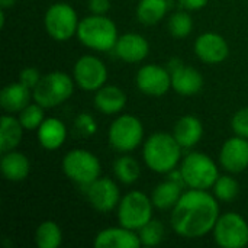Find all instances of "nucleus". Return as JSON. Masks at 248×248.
I'll use <instances>...</instances> for the list:
<instances>
[{"mask_svg":"<svg viewBox=\"0 0 248 248\" xmlns=\"http://www.w3.org/2000/svg\"><path fill=\"white\" fill-rule=\"evenodd\" d=\"M41 73L36 70V68H33V67H26V68H23L20 73H19V80L17 81H20L22 84H25L26 87H29L31 90H33L35 89V86L39 83V80H41Z\"/></svg>","mask_w":248,"mask_h":248,"instance_id":"obj_34","label":"nucleus"},{"mask_svg":"<svg viewBox=\"0 0 248 248\" xmlns=\"http://www.w3.org/2000/svg\"><path fill=\"white\" fill-rule=\"evenodd\" d=\"M183 182L189 189L209 190L214 187L219 177V169L217 163L205 153H190L187 154L179 167Z\"/></svg>","mask_w":248,"mask_h":248,"instance_id":"obj_5","label":"nucleus"},{"mask_svg":"<svg viewBox=\"0 0 248 248\" xmlns=\"http://www.w3.org/2000/svg\"><path fill=\"white\" fill-rule=\"evenodd\" d=\"M93 102L100 113L118 115L125 109L128 97L121 87L113 84H105L94 92Z\"/></svg>","mask_w":248,"mask_h":248,"instance_id":"obj_19","label":"nucleus"},{"mask_svg":"<svg viewBox=\"0 0 248 248\" xmlns=\"http://www.w3.org/2000/svg\"><path fill=\"white\" fill-rule=\"evenodd\" d=\"M62 243V231L55 221H44L35 231V244L39 248H58Z\"/></svg>","mask_w":248,"mask_h":248,"instance_id":"obj_27","label":"nucleus"},{"mask_svg":"<svg viewBox=\"0 0 248 248\" xmlns=\"http://www.w3.org/2000/svg\"><path fill=\"white\" fill-rule=\"evenodd\" d=\"M78 41L93 51H110L115 48L119 33L116 23L106 15H90L80 20L77 29Z\"/></svg>","mask_w":248,"mask_h":248,"instance_id":"obj_3","label":"nucleus"},{"mask_svg":"<svg viewBox=\"0 0 248 248\" xmlns=\"http://www.w3.org/2000/svg\"><path fill=\"white\" fill-rule=\"evenodd\" d=\"M76 125L78 128V131H81L86 135H92L96 132V122L94 119L87 115V113H81L77 119H76Z\"/></svg>","mask_w":248,"mask_h":248,"instance_id":"obj_35","label":"nucleus"},{"mask_svg":"<svg viewBox=\"0 0 248 248\" xmlns=\"http://www.w3.org/2000/svg\"><path fill=\"white\" fill-rule=\"evenodd\" d=\"M212 234L221 248H243L248 244V222L237 212H227L219 215Z\"/></svg>","mask_w":248,"mask_h":248,"instance_id":"obj_10","label":"nucleus"},{"mask_svg":"<svg viewBox=\"0 0 248 248\" xmlns=\"http://www.w3.org/2000/svg\"><path fill=\"white\" fill-rule=\"evenodd\" d=\"M135 84L141 93L151 97H160L171 89V73L161 65L147 64L138 70Z\"/></svg>","mask_w":248,"mask_h":248,"instance_id":"obj_13","label":"nucleus"},{"mask_svg":"<svg viewBox=\"0 0 248 248\" xmlns=\"http://www.w3.org/2000/svg\"><path fill=\"white\" fill-rule=\"evenodd\" d=\"M116 57L125 62L137 64L144 61L150 54V42L144 35L129 32L118 38V42L113 48Z\"/></svg>","mask_w":248,"mask_h":248,"instance_id":"obj_16","label":"nucleus"},{"mask_svg":"<svg viewBox=\"0 0 248 248\" xmlns=\"http://www.w3.org/2000/svg\"><path fill=\"white\" fill-rule=\"evenodd\" d=\"M164 225L157 221V219H151L150 222H147L140 231V240H141V246L145 247H157L163 243L164 240Z\"/></svg>","mask_w":248,"mask_h":248,"instance_id":"obj_32","label":"nucleus"},{"mask_svg":"<svg viewBox=\"0 0 248 248\" xmlns=\"http://www.w3.org/2000/svg\"><path fill=\"white\" fill-rule=\"evenodd\" d=\"M38 142L48 151H55L62 147L67 140V126L58 118H45L41 126L36 129Z\"/></svg>","mask_w":248,"mask_h":248,"instance_id":"obj_20","label":"nucleus"},{"mask_svg":"<svg viewBox=\"0 0 248 248\" xmlns=\"http://www.w3.org/2000/svg\"><path fill=\"white\" fill-rule=\"evenodd\" d=\"M78 23L80 20L76 9L64 1L51 4L44 16V26L46 33L58 42H65L77 35Z\"/></svg>","mask_w":248,"mask_h":248,"instance_id":"obj_9","label":"nucleus"},{"mask_svg":"<svg viewBox=\"0 0 248 248\" xmlns=\"http://www.w3.org/2000/svg\"><path fill=\"white\" fill-rule=\"evenodd\" d=\"M182 150V145L177 142L173 134L154 132L142 145V158L151 171L169 174L179 166Z\"/></svg>","mask_w":248,"mask_h":248,"instance_id":"obj_2","label":"nucleus"},{"mask_svg":"<svg viewBox=\"0 0 248 248\" xmlns=\"http://www.w3.org/2000/svg\"><path fill=\"white\" fill-rule=\"evenodd\" d=\"M113 174L124 185H134L141 176L140 163L131 155H121L113 163Z\"/></svg>","mask_w":248,"mask_h":248,"instance_id":"obj_28","label":"nucleus"},{"mask_svg":"<svg viewBox=\"0 0 248 248\" xmlns=\"http://www.w3.org/2000/svg\"><path fill=\"white\" fill-rule=\"evenodd\" d=\"M144 138V125L135 115H121L109 126L108 140L110 147L121 153L128 154L140 147Z\"/></svg>","mask_w":248,"mask_h":248,"instance_id":"obj_8","label":"nucleus"},{"mask_svg":"<svg viewBox=\"0 0 248 248\" xmlns=\"http://www.w3.org/2000/svg\"><path fill=\"white\" fill-rule=\"evenodd\" d=\"M171 73V89L185 97L198 94L203 87V77L199 70L179 62L169 70Z\"/></svg>","mask_w":248,"mask_h":248,"instance_id":"obj_17","label":"nucleus"},{"mask_svg":"<svg viewBox=\"0 0 248 248\" xmlns=\"http://www.w3.org/2000/svg\"><path fill=\"white\" fill-rule=\"evenodd\" d=\"M62 171L74 183L89 186L102 174L100 160L89 150L74 148L70 150L62 158Z\"/></svg>","mask_w":248,"mask_h":248,"instance_id":"obj_7","label":"nucleus"},{"mask_svg":"<svg viewBox=\"0 0 248 248\" xmlns=\"http://www.w3.org/2000/svg\"><path fill=\"white\" fill-rule=\"evenodd\" d=\"M0 169L6 180L9 182H23L31 171V163L29 158L19 151H7L3 153Z\"/></svg>","mask_w":248,"mask_h":248,"instance_id":"obj_23","label":"nucleus"},{"mask_svg":"<svg viewBox=\"0 0 248 248\" xmlns=\"http://www.w3.org/2000/svg\"><path fill=\"white\" fill-rule=\"evenodd\" d=\"M173 135L182 148L195 147L203 137V125L195 115H185L179 118L173 128Z\"/></svg>","mask_w":248,"mask_h":248,"instance_id":"obj_22","label":"nucleus"},{"mask_svg":"<svg viewBox=\"0 0 248 248\" xmlns=\"http://www.w3.org/2000/svg\"><path fill=\"white\" fill-rule=\"evenodd\" d=\"M86 196L93 209L102 214L112 212L121 202V192L116 182L110 177H99L86 186Z\"/></svg>","mask_w":248,"mask_h":248,"instance_id":"obj_12","label":"nucleus"},{"mask_svg":"<svg viewBox=\"0 0 248 248\" xmlns=\"http://www.w3.org/2000/svg\"><path fill=\"white\" fill-rule=\"evenodd\" d=\"M167 0H140L137 6V17L144 25H155L167 15Z\"/></svg>","mask_w":248,"mask_h":248,"instance_id":"obj_26","label":"nucleus"},{"mask_svg":"<svg viewBox=\"0 0 248 248\" xmlns=\"http://www.w3.org/2000/svg\"><path fill=\"white\" fill-rule=\"evenodd\" d=\"M23 126L13 113H4L0 119V151L7 153L16 150L23 140Z\"/></svg>","mask_w":248,"mask_h":248,"instance_id":"obj_25","label":"nucleus"},{"mask_svg":"<svg viewBox=\"0 0 248 248\" xmlns=\"http://www.w3.org/2000/svg\"><path fill=\"white\" fill-rule=\"evenodd\" d=\"M167 29L173 38L183 39L193 31V19L187 12H176L169 17Z\"/></svg>","mask_w":248,"mask_h":248,"instance_id":"obj_29","label":"nucleus"},{"mask_svg":"<svg viewBox=\"0 0 248 248\" xmlns=\"http://www.w3.org/2000/svg\"><path fill=\"white\" fill-rule=\"evenodd\" d=\"M183 187H185L183 183L171 177L166 182L158 183L151 193V201L154 203V208L160 211L173 209L183 195Z\"/></svg>","mask_w":248,"mask_h":248,"instance_id":"obj_24","label":"nucleus"},{"mask_svg":"<svg viewBox=\"0 0 248 248\" xmlns=\"http://www.w3.org/2000/svg\"><path fill=\"white\" fill-rule=\"evenodd\" d=\"M219 201L208 190L189 189L171 209L170 225L183 238H202L212 232L219 218Z\"/></svg>","mask_w":248,"mask_h":248,"instance_id":"obj_1","label":"nucleus"},{"mask_svg":"<svg viewBox=\"0 0 248 248\" xmlns=\"http://www.w3.org/2000/svg\"><path fill=\"white\" fill-rule=\"evenodd\" d=\"M154 203L150 196L144 192L132 190L121 198V202L116 208V217L119 225L140 231L147 222L153 219Z\"/></svg>","mask_w":248,"mask_h":248,"instance_id":"obj_6","label":"nucleus"},{"mask_svg":"<svg viewBox=\"0 0 248 248\" xmlns=\"http://www.w3.org/2000/svg\"><path fill=\"white\" fill-rule=\"evenodd\" d=\"M87 7L93 15H106L110 9V0H89Z\"/></svg>","mask_w":248,"mask_h":248,"instance_id":"obj_36","label":"nucleus"},{"mask_svg":"<svg viewBox=\"0 0 248 248\" xmlns=\"http://www.w3.org/2000/svg\"><path fill=\"white\" fill-rule=\"evenodd\" d=\"M219 164L228 173L237 174L248 167V140L240 135L228 138L219 151Z\"/></svg>","mask_w":248,"mask_h":248,"instance_id":"obj_15","label":"nucleus"},{"mask_svg":"<svg viewBox=\"0 0 248 248\" xmlns=\"http://www.w3.org/2000/svg\"><path fill=\"white\" fill-rule=\"evenodd\" d=\"M231 128L235 135H240L248 140V108L237 110L231 119Z\"/></svg>","mask_w":248,"mask_h":248,"instance_id":"obj_33","label":"nucleus"},{"mask_svg":"<svg viewBox=\"0 0 248 248\" xmlns=\"http://www.w3.org/2000/svg\"><path fill=\"white\" fill-rule=\"evenodd\" d=\"M73 78L77 87L84 92H96L108 81V67L96 55H81L73 68Z\"/></svg>","mask_w":248,"mask_h":248,"instance_id":"obj_11","label":"nucleus"},{"mask_svg":"<svg viewBox=\"0 0 248 248\" xmlns=\"http://www.w3.org/2000/svg\"><path fill=\"white\" fill-rule=\"evenodd\" d=\"M19 121L26 131H35L45 121V108L39 103H29L25 109L19 112Z\"/></svg>","mask_w":248,"mask_h":248,"instance_id":"obj_30","label":"nucleus"},{"mask_svg":"<svg viewBox=\"0 0 248 248\" xmlns=\"http://www.w3.org/2000/svg\"><path fill=\"white\" fill-rule=\"evenodd\" d=\"M212 189L219 202H231L240 193V185L232 176H219Z\"/></svg>","mask_w":248,"mask_h":248,"instance_id":"obj_31","label":"nucleus"},{"mask_svg":"<svg viewBox=\"0 0 248 248\" xmlns=\"http://www.w3.org/2000/svg\"><path fill=\"white\" fill-rule=\"evenodd\" d=\"M32 90L20 81L4 86L0 92V106L6 113H19L29 105Z\"/></svg>","mask_w":248,"mask_h":248,"instance_id":"obj_21","label":"nucleus"},{"mask_svg":"<svg viewBox=\"0 0 248 248\" xmlns=\"http://www.w3.org/2000/svg\"><path fill=\"white\" fill-rule=\"evenodd\" d=\"M179 3H180V6L183 7V9H186V10H201V9H203L208 3H209V0H179Z\"/></svg>","mask_w":248,"mask_h":248,"instance_id":"obj_37","label":"nucleus"},{"mask_svg":"<svg viewBox=\"0 0 248 248\" xmlns=\"http://www.w3.org/2000/svg\"><path fill=\"white\" fill-rule=\"evenodd\" d=\"M93 246L96 248H138L141 240L137 231L119 225L99 231Z\"/></svg>","mask_w":248,"mask_h":248,"instance_id":"obj_18","label":"nucleus"},{"mask_svg":"<svg viewBox=\"0 0 248 248\" xmlns=\"http://www.w3.org/2000/svg\"><path fill=\"white\" fill-rule=\"evenodd\" d=\"M4 23H6V10L0 9V26L4 28Z\"/></svg>","mask_w":248,"mask_h":248,"instance_id":"obj_39","label":"nucleus"},{"mask_svg":"<svg viewBox=\"0 0 248 248\" xmlns=\"http://www.w3.org/2000/svg\"><path fill=\"white\" fill-rule=\"evenodd\" d=\"M196 57L211 65L224 62L230 55V45L227 39L217 32H205L198 36L193 45Z\"/></svg>","mask_w":248,"mask_h":248,"instance_id":"obj_14","label":"nucleus"},{"mask_svg":"<svg viewBox=\"0 0 248 248\" xmlns=\"http://www.w3.org/2000/svg\"><path fill=\"white\" fill-rule=\"evenodd\" d=\"M16 1L17 0H0V9H4V10L12 9L16 4Z\"/></svg>","mask_w":248,"mask_h":248,"instance_id":"obj_38","label":"nucleus"},{"mask_svg":"<svg viewBox=\"0 0 248 248\" xmlns=\"http://www.w3.org/2000/svg\"><path fill=\"white\" fill-rule=\"evenodd\" d=\"M74 78L64 71H51L41 77L32 90V99L45 109H52L67 102L74 92Z\"/></svg>","mask_w":248,"mask_h":248,"instance_id":"obj_4","label":"nucleus"}]
</instances>
